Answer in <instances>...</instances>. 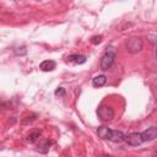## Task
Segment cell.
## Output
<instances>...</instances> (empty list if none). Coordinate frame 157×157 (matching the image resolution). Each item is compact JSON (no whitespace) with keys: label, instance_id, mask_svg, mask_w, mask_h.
I'll use <instances>...</instances> for the list:
<instances>
[{"label":"cell","instance_id":"1","mask_svg":"<svg viewBox=\"0 0 157 157\" xmlns=\"http://www.w3.org/2000/svg\"><path fill=\"white\" fill-rule=\"evenodd\" d=\"M117 56V49L112 45L107 47L104 50V54L101 58V69L103 71H107L114 63V59Z\"/></svg>","mask_w":157,"mask_h":157},{"label":"cell","instance_id":"2","mask_svg":"<svg viewBox=\"0 0 157 157\" xmlns=\"http://www.w3.org/2000/svg\"><path fill=\"white\" fill-rule=\"evenodd\" d=\"M142 47H144V43H142V39L141 38H130L126 43V49L129 53L131 54H136L142 50Z\"/></svg>","mask_w":157,"mask_h":157},{"label":"cell","instance_id":"3","mask_svg":"<svg viewBox=\"0 0 157 157\" xmlns=\"http://www.w3.org/2000/svg\"><path fill=\"white\" fill-rule=\"evenodd\" d=\"M98 117L103 121H110L114 118V110L110 105H102L98 109Z\"/></svg>","mask_w":157,"mask_h":157},{"label":"cell","instance_id":"4","mask_svg":"<svg viewBox=\"0 0 157 157\" xmlns=\"http://www.w3.org/2000/svg\"><path fill=\"white\" fill-rule=\"evenodd\" d=\"M128 142V145L130 146H139L142 144V140H141V134L140 132H131L129 135H125V140Z\"/></svg>","mask_w":157,"mask_h":157},{"label":"cell","instance_id":"5","mask_svg":"<svg viewBox=\"0 0 157 157\" xmlns=\"http://www.w3.org/2000/svg\"><path fill=\"white\" fill-rule=\"evenodd\" d=\"M156 137H157V129L155 126L147 128V130H145L144 132H141V140H142V142L152 141Z\"/></svg>","mask_w":157,"mask_h":157},{"label":"cell","instance_id":"6","mask_svg":"<svg viewBox=\"0 0 157 157\" xmlns=\"http://www.w3.org/2000/svg\"><path fill=\"white\" fill-rule=\"evenodd\" d=\"M108 140L109 141H113V142H123L125 140V135L120 130H110L109 136H108Z\"/></svg>","mask_w":157,"mask_h":157},{"label":"cell","instance_id":"7","mask_svg":"<svg viewBox=\"0 0 157 157\" xmlns=\"http://www.w3.org/2000/svg\"><path fill=\"white\" fill-rule=\"evenodd\" d=\"M55 66H56V64H55V61H53V60H44V61H42L40 63V65H39V69L42 70V71H53L54 69H55Z\"/></svg>","mask_w":157,"mask_h":157},{"label":"cell","instance_id":"8","mask_svg":"<svg viewBox=\"0 0 157 157\" xmlns=\"http://www.w3.org/2000/svg\"><path fill=\"white\" fill-rule=\"evenodd\" d=\"M105 82H107V77L104 75H98L92 80V85L94 87H102L105 85Z\"/></svg>","mask_w":157,"mask_h":157},{"label":"cell","instance_id":"9","mask_svg":"<svg viewBox=\"0 0 157 157\" xmlns=\"http://www.w3.org/2000/svg\"><path fill=\"white\" fill-rule=\"evenodd\" d=\"M40 135H42V131H40L39 129H34V130H32V131L27 135L26 140H27L28 142H34V141H36Z\"/></svg>","mask_w":157,"mask_h":157},{"label":"cell","instance_id":"10","mask_svg":"<svg viewBox=\"0 0 157 157\" xmlns=\"http://www.w3.org/2000/svg\"><path fill=\"white\" fill-rule=\"evenodd\" d=\"M67 59H69L70 61L76 63V64H83V63H86V56L82 55V54H72V55H70Z\"/></svg>","mask_w":157,"mask_h":157},{"label":"cell","instance_id":"11","mask_svg":"<svg viewBox=\"0 0 157 157\" xmlns=\"http://www.w3.org/2000/svg\"><path fill=\"white\" fill-rule=\"evenodd\" d=\"M109 132H110V129L107 128V126H101V128H98V130H97L98 136H99L101 139H103V140H108Z\"/></svg>","mask_w":157,"mask_h":157},{"label":"cell","instance_id":"12","mask_svg":"<svg viewBox=\"0 0 157 157\" xmlns=\"http://www.w3.org/2000/svg\"><path fill=\"white\" fill-rule=\"evenodd\" d=\"M50 145H52V142H50L49 140H43V141L38 145V148H37V150H38L39 152H42V153H45V152L49 151Z\"/></svg>","mask_w":157,"mask_h":157},{"label":"cell","instance_id":"13","mask_svg":"<svg viewBox=\"0 0 157 157\" xmlns=\"http://www.w3.org/2000/svg\"><path fill=\"white\" fill-rule=\"evenodd\" d=\"M93 44H99L102 42V36H94L92 37V40H91Z\"/></svg>","mask_w":157,"mask_h":157},{"label":"cell","instance_id":"14","mask_svg":"<svg viewBox=\"0 0 157 157\" xmlns=\"http://www.w3.org/2000/svg\"><path fill=\"white\" fill-rule=\"evenodd\" d=\"M55 94H56V96H64V94H65V90H64L63 87H59V88L55 91Z\"/></svg>","mask_w":157,"mask_h":157},{"label":"cell","instance_id":"15","mask_svg":"<svg viewBox=\"0 0 157 157\" xmlns=\"http://www.w3.org/2000/svg\"><path fill=\"white\" fill-rule=\"evenodd\" d=\"M20 49H21V50H18V49L15 50L16 55H23V54H26V49H25V47H22V48H20Z\"/></svg>","mask_w":157,"mask_h":157}]
</instances>
